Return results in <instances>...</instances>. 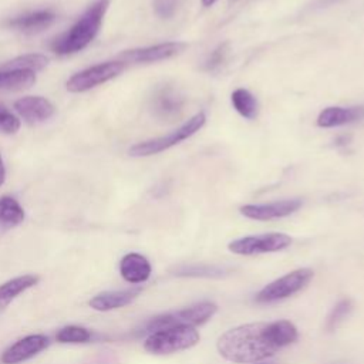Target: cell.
Returning a JSON list of instances; mask_svg holds the SVG:
<instances>
[{
	"instance_id": "1",
	"label": "cell",
	"mask_w": 364,
	"mask_h": 364,
	"mask_svg": "<svg viewBox=\"0 0 364 364\" xmlns=\"http://www.w3.org/2000/svg\"><path fill=\"white\" fill-rule=\"evenodd\" d=\"M297 338V328L289 320L249 323L223 333L216 343L219 354L232 363H256L274 355Z\"/></svg>"
},
{
	"instance_id": "2",
	"label": "cell",
	"mask_w": 364,
	"mask_h": 364,
	"mask_svg": "<svg viewBox=\"0 0 364 364\" xmlns=\"http://www.w3.org/2000/svg\"><path fill=\"white\" fill-rule=\"evenodd\" d=\"M108 6L109 0H95L67 31L51 41L50 48L57 55H70L84 50L97 37Z\"/></svg>"
},
{
	"instance_id": "3",
	"label": "cell",
	"mask_w": 364,
	"mask_h": 364,
	"mask_svg": "<svg viewBox=\"0 0 364 364\" xmlns=\"http://www.w3.org/2000/svg\"><path fill=\"white\" fill-rule=\"evenodd\" d=\"M205 122H206L205 112H198L193 117H191L186 122H183L181 127L173 129L172 132L162 135V136L136 142L129 148L128 152L131 156H136V158L156 155V154L164 152V151L181 144L182 141L191 138L193 134H196L205 125Z\"/></svg>"
},
{
	"instance_id": "4",
	"label": "cell",
	"mask_w": 364,
	"mask_h": 364,
	"mask_svg": "<svg viewBox=\"0 0 364 364\" xmlns=\"http://www.w3.org/2000/svg\"><path fill=\"white\" fill-rule=\"evenodd\" d=\"M198 341L199 333L195 327L173 326L151 333L144 343V348L152 354H171L188 350L196 346Z\"/></svg>"
},
{
	"instance_id": "5",
	"label": "cell",
	"mask_w": 364,
	"mask_h": 364,
	"mask_svg": "<svg viewBox=\"0 0 364 364\" xmlns=\"http://www.w3.org/2000/svg\"><path fill=\"white\" fill-rule=\"evenodd\" d=\"M218 306L212 301H199L195 303L189 307H185L182 310L178 311H172V313H166V314H161L156 316L154 318H151L145 327H144V333H154L156 330L161 328H168V327H173V326H199L206 323L209 318H212V316L216 313Z\"/></svg>"
},
{
	"instance_id": "6",
	"label": "cell",
	"mask_w": 364,
	"mask_h": 364,
	"mask_svg": "<svg viewBox=\"0 0 364 364\" xmlns=\"http://www.w3.org/2000/svg\"><path fill=\"white\" fill-rule=\"evenodd\" d=\"M124 68L125 63L121 60L100 63L71 75L65 85L70 92H85L118 77L124 71Z\"/></svg>"
},
{
	"instance_id": "7",
	"label": "cell",
	"mask_w": 364,
	"mask_h": 364,
	"mask_svg": "<svg viewBox=\"0 0 364 364\" xmlns=\"http://www.w3.org/2000/svg\"><path fill=\"white\" fill-rule=\"evenodd\" d=\"M313 274L314 273L311 269H296L264 286L256 294L255 300L257 303H273L286 299L300 291L313 279Z\"/></svg>"
},
{
	"instance_id": "8",
	"label": "cell",
	"mask_w": 364,
	"mask_h": 364,
	"mask_svg": "<svg viewBox=\"0 0 364 364\" xmlns=\"http://www.w3.org/2000/svg\"><path fill=\"white\" fill-rule=\"evenodd\" d=\"M291 237L286 233L270 232L262 235H252L239 237L229 243V250L236 255H259V253H272L279 252L290 246Z\"/></svg>"
},
{
	"instance_id": "9",
	"label": "cell",
	"mask_w": 364,
	"mask_h": 364,
	"mask_svg": "<svg viewBox=\"0 0 364 364\" xmlns=\"http://www.w3.org/2000/svg\"><path fill=\"white\" fill-rule=\"evenodd\" d=\"M152 114L162 121H173L181 117L185 107L183 94L171 84L159 85L149 102Z\"/></svg>"
},
{
	"instance_id": "10",
	"label": "cell",
	"mask_w": 364,
	"mask_h": 364,
	"mask_svg": "<svg viewBox=\"0 0 364 364\" xmlns=\"http://www.w3.org/2000/svg\"><path fill=\"white\" fill-rule=\"evenodd\" d=\"M186 44L181 41H165L154 46L138 47L132 50H127L118 55L121 61L134 63V64H146V63H156L172 58L185 50Z\"/></svg>"
},
{
	"instance_id": "11",
	"label": "cell",
	"mask_w": 364,
	"mask_h": 364,
	"mask_svg": "<svg viewBox=\"0 0 364 364\" xmlns=\"http://www.w3.org/2000/svg\"><path fill=\"white\" fill-rule=\"evenodd\" d=\"M303 202L299 198L282 199L269 203H249L239 210L243 216L253 220H272L289 216L301 208Z\"/></svg>"
},
{
	"instance_id": "12",
	"label": "cell",
	"mask_w": 364,
	"mask_h": 364,
	"mask_svg": "<svg viewBox=\"0 0 364 364\" xmlns=\"http://www.w3.org/2000/svg\"><path fill=\"white\" fill-rule=\"evenodd\" d=\"M48 337L44 334L27 336L11 344L9 348H6L0 355V361L3 364L23 363L41 353L48 346Z\"/></svg>"
},
{
	"instance_id": "13",
	"label": "cell",
	"mask_w": 364,
	"mask_h": 364,
	"mask_svg": "<svg viewBox=\"0 0 364 364\" xmlns=\"http://www.w3.org/2000/svg\"><path fill=\"white\" fill-rule=\"evenodd\" d=\"M14 109L20 118L28 124L44 122L54 115V105L44 97L40 95H27L18 98L14 102Z\"/></svg>"
},
{
	"instance_id": "14",
	"label": "cell",
	"mask_w": 364,
	"mask_h": 364,
	"mask_svg": "<svg viewBox=\"0 0 364 364\" xmlns=\"http://www.w3.org/2000/svg\"><path fill=\"white\" fill-rule=\"evenodd\" d=\"M55 21V13L50 9L33 10L28 13L18 14L7 21V26L16 31L34 34L48 28Z\"/></svg>"
},
{
	"instance_id": "15",
	"label": "cell",
	"mask_w": 364,
	"mask_h": 364,
	"mask_svg": "<svg viewBox=\"0 0 364 364\" xmlns=\"http://www.w3.org/2000/svg\"><path fill=\"white\" fill-rule=\"evenodd\" d=\"M364 119V105L353 107H326L317 117V125L321 128H334L354 124Z\"/></svg>"
},
{
	"instance_id": "16",
	"label": "cell",
	"mask_w": 364,
	"mask_h": 364,
	"mask_svg": "<svg viewBox=\"0 0 364 364\" xmlns=\"http://www.w3.org/2000/svg\"><path fill=\"white\" fill-rule=\"evenodd\" d=\"M139 293H141L139 287L102 291L90 300V306L98 311H109V310L121 309L129 304L131 301H134Z\"/></svg>"
},
{
	"instance_id": "17",
	"label": "cell",
	"mask_w": 364,
	"mask_h": 364,
	"mask_svg": "<svg viewBox=\"0 0 364 364\" xmlns=\"http://www.w3.org/2000/svg\"><path fill=\"white\" fill-rule=\"evenodd\" d=\"M119 273L128 283H142L151 274V264L148 259L139 253H128L121 259Z\"/></svg>"
},
{
	"instance_id": "18",
	"label": "cell",
	"mask_w": 364,
	"mask_h": 364,
	"mask_svg": "<svg viewBox=\"0 0 364 364\" xmlns=\"http://www.w3.org/2000/svg\"><path fill=\"white\" fill-rule=\"evenodd\" d=\"M38 276L36 274H23L14 279H10L0 284V314L9 307V304L21 293L36 286Z\"/></svg>"
},
{
	"instance_id": "19",
	"label": "cell",
	"mask_w": 364,
	"mask_h": 364,
	"mask_svg": "<svg viewBox=\"0 0 364 364\" xmlns=\"http://www.w3.org/2000/svg\"><path fill=\"white\" fill-rule=\"evenodd\" d=\"M36 82V73L31 70H3L0 68V91L28 88Z\"/></svg>"
},
{
	"instance_id": "20",
	"label": "cell",
	"mask_w": 364,
	"mask_h": 364,
	"mask_svg": "<svg viewBox=\"0 0 364 364\" xmlns=\"http://www.w3.org/2000/svg\"><path fill=\"white\" fill-rule=\"evenodd\" d=\"M24 220L23 206L11 196L0 198V228L10 229L20 225Z\"/></svg>"
},
{
	"instance_id": "21",
	"label": "cell",
	"mask_w": 364,
	"mask_h": 364,
	"mask_svg": "<svg viewBox=\"0 0 364 364\" xmlns=\"http://www.w3.org/2000/svg\"><path fill=\"white\" fill-rule=\"evenodd\" d=\"M230 101L233 108L246 119H255L259 112V102L256 97L246 88H236L232 95Z\"/></svg>"
},
{
	"instance_id": "22",
	"label": "cell",
	"mask_w": 364,
	"mask_h": 364,
	"mask_svg": "<svg viewBox=\"0 0 364 364\" xmlns=\"http://www.w3.org/2000/svg\"><path fill=\"white\" fill-rule=\"evenodd\" d=\"M228 273L229 269L215 264H185L175 269V274L183 277H223Z\"/></svg>"
},
{
	"instance_id": "23",
	"label": "cell",
	"mask_w": 364,
	"mask_h": 364,
	"mask_svg": "<svg viewBox=\"0 0 364 364\" xmlns=\"http://www.w3.org/2000/svg\"><path fill=\"white\" fill-rule=\"evenodd\" d=\"M48 63V58L43 54H24L18 55L6 64H3L0 68L3 70H31L34 73L41 71Z\"/></svg>"
},
{
	"instance_id": "24",
	"label": "cell",
	"mask_w": 364,
	"mask_h": 364,
	"mask_svg": "<svg viewBox=\"0 0 364 364\" xmlns=\"http://www.w3.org/2000/svg\"><path fill=\"white\" fill-rule=\"evenodd\" d=\"M91 338V331L81 326H65L55 334V340L63 344H81Z\"/></svg>"
},
{
	"instance_id": "25",
	"label": "cell",
	"mask_w": 364,
	"mask_h": 364,
	"mask_svg": "<svg viewBox=\"0 0 364 364\" xmlns=\"http://www.w3.org/2000/svg\"><path fill=\"white\" fill-rule=\"evenodd\" d=\"M351 300L350 299H343L340 300L331 310V313L328 314V318H327V323H326V327L327 330H334L347 316L348 313L351 311Z\"/></svg>"
},
{
	"instance_id": "26",
	"label": "cell",
	"mask_w": 364,
	"mask_h": 364,
	"mask_svg": "<svg viewBox=\"0 0 364 364\" xmlns=\"http://www.w3.org/2000/svg\"><path fill=\"white\" fill-rule=\"evenodd\" d=\"M18 129H20V118L0 104V132L11 135V134H16Z\"/></svg>"
},
{
	"instance_id": "27",
	"label": "cell",
	"mask_w": 364,
	"mask_h": 364,
	"mask_svg": "<svg viewBox=\"0 0 364 364\" xmlns=\"http://www.w3.org/2000/svg\"><path fill=\"white\" fill-rule=\"evenodd\" d=\"M228 51H229V44L228 43L219 44L213 51H210V54L203 61V70H206V71L218 70L223 64V61L226 60Z\"/></svg>"
},
{
	"instance_id": "28",
	"label": "cell",
	"mask_w": 364,
	"mask_h": 364,
	"mask_svg": "<svg viewBox=\"0 0 364 364\" xmlns=\"http://www.w3.org/2000/svg\"><path fill=\"white\" fill-rule=\"evenodd\" d=\"M178 9V0H154V11L161 18H171Z\"/></svg>"
},
{
	"instance_id": "29",
	"label": "cell",
	"mask_w": 364,
	"mask_h": 364,
	"mask_svg": "<svg viewBox=\"0 0 364 364\" xmlns=\"http://www.w3.org/2000/svg\"><path fill=\"white\" fill-rule=\"evenodd\" d=\"M340 1H343V0H317V6L318 7H328V6H333V4H336V3H340Z\"/></svg>"
},
{
	"instance_id": "30",
	"label": "cell",
	"mask_w": 364,
	"mask_h": 364,
	"mask_svg": "<svg viewBox=\"0 0 364 364\" xmlns=\"http://www.w3.org/2000/svg\"><path fill=\"white\" fill-rule=\"evenodd\" d=\"M4 179H6V166H4V162H3V158L0 154V186L4 183Z\"/></svg>"
},
{
	"instance_id": "31",
	"label": "cell",
	"mask_w": 364,
	"mask_h": 364,
	"mask_svg": "<svg viewBox=\"0 0 364 364\" xmlns=\"http://www.w3.org/2000/svg\"><path fill=\"white\" fill-rule=\"evenodd\" d=\"M216 3V0H202V4L205 6V7H210V6H213Z\"/></svg>"
},
{
	"instance_id": "32",
	"label": "cell",
	"mask_w": 364,
	"mask_h": 364,
	"mask_svg": "<svg viewBox=\"0 0 364 364\" xmlns=\"http://www.w3.org/2000/svg\"><path fill=\"white\" fill-rule=\"evenodd\" d=\"M262 364H270V363H262Z\"/></svg>"
}]
</instances>
